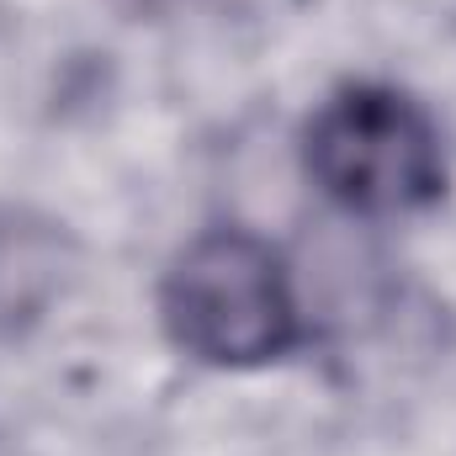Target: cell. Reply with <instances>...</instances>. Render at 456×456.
Segmentation results:
<instances>
[{
    "label": "cell",
    "mask_w": 456,
    "mask_h": 456,
    "mask_svg": "<svg viewBox=\"0 0 456 456\" xmlns=\"http://www.w3.org/2000/svg\"><path fill=\"white\" fill-rule=\"evenodd\" d=\"M159 314L170 340L208 366H265L303 335L281 255L244 228H213L175 255Z\"/></svg>",
    "instance_id": "obj_1"
},
{
    "label": "cell",
    "mask_w": 456,
    "mask_h": 456,
    "mask_svg": "<svg viewBox=\"0 0 456 456\" xmlns=\"http://www.w3.org/2000/svg\"><path fill=\"white\" fill-rule=\"evenodd\" d=\"M303 165L314 186L366 218H403L446 191L441 127L409 91L345 86L303 133Z\"/></svg>",
    "instance_id": "obj_2"
},
{
    "label": "cell",
    "mask_w": 456,
    "mask_h": 456,
    "mask_svg": "<svg viewBox=\"0 0 456 456\" xmlns=\"http://www.w3.org/2000/svg\"><path fill=\"white\" fill-rule=\"evenodd\" d=\"M59 292V233L48 224H0V324L16 330Z\"/></svg>",
    "instance_id": "obj_3"
}]
</instances>
